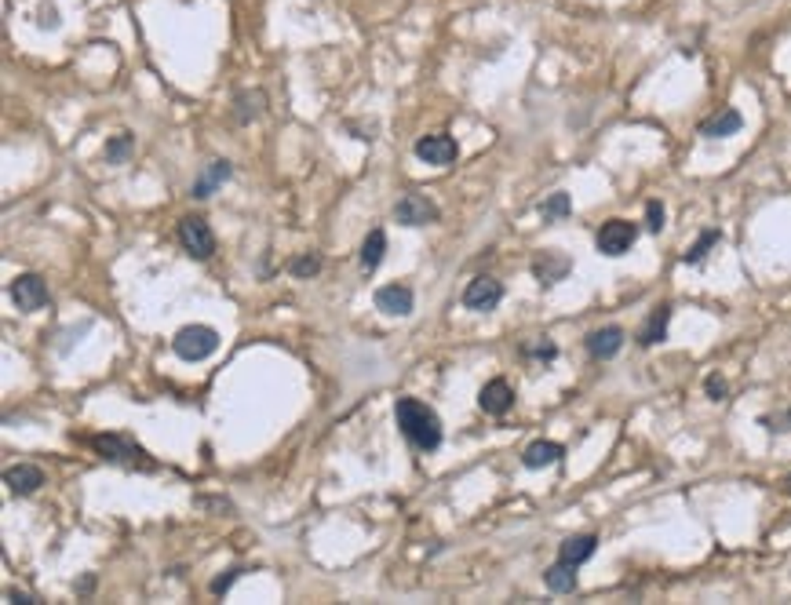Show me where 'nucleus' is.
I'll use <instances>...</instances> for the list:
<instances>
[{
  "label": "nucleus",
  "instance_id": "nucleus-27",
  "mask_svg": "<svg viewBox=\"0 0 791 605\" xmlns=\"http://www.w3.org/2000/svg\"><path fill=\"white\" fill-rule=\"evenodd\" d=\"M288 270H292V274H296V278H314V274H318V270H321V259L307 252V256H299V259H292V266H288Z\"/></svg>",
  "mask_w": 791,
  "mask_h": 605
},
{
  "label": "nucleus",
  "instance_id": "nucleus-28",
  "mask_svg": "<svg viewBox=\"0 0 791 605\" xmlns=\"http://www.w3.org/2000/svg\"><path fill=\"white\" fill-rule=\"evenodd\" d=\"M646 226H649L653 234L664 230V204H660V201H649V204H646Z\"/></svg>",
  "mask_w": 791,
  "mask_h": 605
},
{
  "label": "nucleus",
  "instance_id": "nucleus-21",
  "mask_svg": "<svg viewBox=\"0 0 791 605\" xmlns=\"http://www.w3.org/2000/svg\"><path fill=\"white\" fill-rule=\"evenodd\" d=\"M383 252H387V234L372 230L369 237H365V245H361V270H365V274H372V270L383 263Z\"/></svg>",
  "mask_w": 791,
  "mask_h": 605
},
{
  "label": "nucleus",
  "instance_id": "nucleus-22",
  "mask_svg": "<svg viewBox=\"0 0 791 605\" xmlns=\"http://www.w3.org/2000/svg\"><path fill=\"white\" fill-rule=\"evenodd\" d=\"M263 110H266V96L263 92H241L237 96V120H241V125L263 117Z\"/></svg>",
  "mask_w": 791,
  "mask_h": 605
},
{
  "label": "nucleus",
  "instance_id": "nucleus-7",
  "mask_svg": "<svg viewBox=\"0 0 791 605\" xmlns=\"http://www.w3.org/2000/svg\"><path fill=\"white\" fill-rule=\"evenodd\" d=\"M12 299H15V307L19 310H26V314H37L44 302H48V285L37 278V274H19L15 281H12Z\"/></svg>",
  "mask_w": 791,
  "mask_h": 605
},
{
  "label": "nucleus",
  "instance_id": "nucleus-10",
  "mask_svg": "<svg viewBox=\"0 0 791 605\" xmlns=\"http://www.w3.org/2000/svg\"><path fill=\"white\" fill-rule=\"evenodd\" d=\"M478 405H481L485 416H507L514 409V387L507 379H489L481 387Z\"/></svg>",
  "mask_w": 791,
  "mask_h": 605
},
{
  "label": "nucleus",
  "instance_id": "nucleus-30",
  "mask_svg": "<svg viewBox=\"0 0 791 605\" xmlns=\"http://www.w3.org/2000/svg\"><path fill=\"white\" fill-rule=\"evenodd\" d=\"M237 577H241V569H230L227 577H216V580H211V594H227V591L234 587V580H237Z\"/></svg>",
  "mask_w": 791,
  "mask_h": 605
},
{
  "label": "nucleus",
  "instance_id": "nucleus-17",
  "mask_svg": "<svg viewBox=\"0 0 791 605\" xmlns=\"http://www.w3.org/2000/svg\"><path fill=\"white\" fill-rule=\"evenodd\" d=\"M667 321H672V307H667V302H660V307H653V314L646 318V325L638 328V343H642V347H657L667 336Z\"/></svg>",
  "mask_w": 791,
  "mask_h": 605
},
{
  "label": "nucleus",
  "instance_id": "nucleus-6",
  "mask_svg": "<svg viewBox=\"0 0 791 605\" xmlns=\"http://www.w3.org/2000/svg\"><path fill=\"white\" fill-rule=\"evenodd\" d=\"M438 204L423 194H405L398 204H394V219L402 226H427V223H438Z\"/></svg>",
  "mask_w": 791,
  "mask_h": 605
},
{
  "label": "nucleus",
  "instance_id": "nucleus-16",
  "mask_svg": "<svg viewBox=\"0 0 791 605\" xmlns=\"http://www.w3.org/2000/svg\"><path fill=\"white\" fill-rule=\"evenodd\" d=\"M569 256H562V252H543L536 263H533V274H536V281L540 285H555V281H562L565 274H569Z\"/></svg>",
  "mask_w": 791,
  "mask_h": 605
},
{
  "label": "nucleus",
  "instance_id": "nucleus-23",
  "mask_svg": "<svg viewBox=\"0 0 791 605\" xmlns=\"http://www.w3.org/2000/svg\"><path fill=\"white\" fill-rule=\"evenodd\" d=\"M718 241H722V234H718V230H704L701 237H696V245H693V249H689V252L682 256V263H689V266H696V263H704L708 249H711V245H718Z\"/></svg>",
  "mask_w": 791,
  "mask_h": 605
},
{
  "label": "nucleus",
  "instance_id": "nucleus-14",
  "mask_svg": "<svg viewBox=\"0 0 791 605\" xmlns=\"http://www.w3.org/2000/svg\"><path fill=\"white\" fill-rule=\"evenodd\" d=\"M744 128V117L733 110V106H726V110H718L715 117H708L704 125H701V135L704 139H726V135H737Z\"/></svg>",
  "mask_w": 791,
  "mask_h": 605
},
{
  "label": "nucleus",
  "instance_id": "nucleus-8",
  "mask_svg": "<svg viewBox=\"0 0 791 605\" xmlns=\"http://www.w3.org/2000/svg\"><path fill=\"white\" fill-rule=\"evenodd\" d=\"M500 299H503V285H500L496 278H474V281L464 288V307H467V310H478V314L496 310V307H500Z\"/></svg>",
  "mask_w": 791,
  "mask_h": 605
},
{
  "label": "nucleus",
  "instance_id": "nucleus-3",
  "mask_svg": "<svg viewBox=\"0 0 791 605\" xmlns=\"http://www.w3.org/2000/svg\"><path fill=\"white\" fill-rule=\"evenodd\" d=\"M216 347H219V332L208 325H187V328H179L172 340V350L182 361H204L216 354Z\"/></svg>",
  "mask_w": 791,
  "mask_h": 605
},
{
  "label": "nucleus",
  "instance_id": "nucleus-18",
  "mask_svg": "<svg viewBox=\"0 0 791 605\" xmlns=\"http://www.w3.org/2000/svg\"><path fill=\"white\" fill-rule=\"evenodd\" d=\"M598 548V536L584 532V536H569L562 548H558V562H569V565H584Z\"/></svg>",
  "mask_w": 791,
  "mask_h": 605
},
{
  "label": "nucleus",
  "instance_id": "nucleus-9",
  "mask_svg": "<svg viewBox=\"0 0 791 605\" xmlns=\"http://www.w3.org/2000/svg\"><path fill=\"white\" fill-rule=\"evenodd\" d=\"M456 154H460V146H456L452 135H423V139L416 142V157H419V161H427V165H434V168L452 165Z\"/></svg>",
  "mask_w": 791,
  "mask_h": 605
},
{
  "label": "nucleus",
  "instance_id": "nucleus-33",
  "mask_svg": "<svg viewBox=\"0 0 791 605\" xmlns=\"http://www.w3.org/2000/svg\"><path fill=\"white\" fill-rule=\"evenodd\" d=\"M4 598H8L12 605H15V601H19V605H34V598H26V594H15V591H8Z\"/></svg>",
  "mask_w": 791,
  "mask_h": 605
},
{
  "label": "nucleus",
  "instance_id": "nucleus-4",
  "mask_svg": "<svg viewBox=\"0 0 791 605\" xmlns=\"http://www.w3.org/2000/svg\"><path fill=\"white\" fill-rule=\"evenodd\" d=\"M179 245L187 249L190 259H208L216 252V234H211L208 219L187 216V219H179Z\"/></svg>",
  "mask_w": 791,
  "mask_h": 605
},
{
  "label": "nucleus",
  "instance_id": "nucleus-26",
  "mask_svg": "<svg viewBox=\"0 0 791 605\" xmlns=\"http://www.w3.org/2000/svg\"><path fill=\"white\" fill-rule=\"evenodd\" d=\"M522 354H526V357H540V361H555V357H558V347H555L551 340H536V343H526Z\"/></svg>",
  "mask_w": 791,
  "mask_h": 605
},
{
  "label": "nucleus",
  "instance_id": "nucleus-34",
  "mask_svg": "<svg viewBox=\"0 0 791 605\" xmlns=\"http://www.w3.org/2000/svg\"><path fill=\"white\" fill-rule=\"evenodd\" d=\"M784 489H787V493H791V474H787V481H784Z\"/></svg>",
  "mask_w": 791,
  "mask_h": 605
},
{
  "label": "nucleus",
  "instance_id": "nucleus-29",
  "mask_svg": "<svg viewBox=\"0 0 791 605\" xmlns=\"http://www.w3.org/2000/svg\"><path fill=\"white\" fill-rule=\"evenodd\" d=\"M763 427L773 431V434L777 431H791V409L787 412H777V416H763Z\"/></svg>",
  "mask_w": 791,
  "mask_h": 605
},
{
  "label": "nucleus",
  "instance_id": "nucleus-11",
  "mask_svg": "<svg viewBox=\"0 0 791 605\" xmlns=\"http://www.w3.org/2000/svg\"><path fill=\"white\" fill-rule=\"evenodd\" d=\"M376 310H383L387 318H409L412 314V288L409 285L376 288Z\"/></svg>",
  "mask_w": 791,
  "mask_h": 605
},
{
  "label": "nucleus",
  "instance_id": "nucleus-32",
  "mask_svg": "<svg viewBox=\"0 0 791 605\" xmlns=\"http://www.w3.org/2000/svg\"><path fill=\"white\" fill-rule=\"evenodd\" d=\"M41 26H48V29H55L58 26V15H55V8L51 4H41V19H37Z\"/></svg>",
  "mask_w": 791,
  "mask_h": 605
},
{
  "label": "nucleus",
  "instance_id": "nucleus-24",
  "mask_svg": "<svg viewBox=\"0 0 791 605\" xmlns=\"http://www.w3.org/2000/svg\"><path fill=\"white\" fill-rule=\"evenodd\" d=\"M132 146H135V135H128V132L113 135V139L106 142V161H110V165H120V161H128Z\"/></svg>",
  "mask_w": 791,
  "mask_h": 605
},
{
  "label": "nucleus",
  "instance_id": "nucleus-15",
  "mask_svg": "<svg viewBox=\"0 0 791 605\" xmlns=\"http://www.w3.org/2000/svg\"><path fill=\"white\" fill-rule=\"evenodd\" d=\"M227 179H230V161H211V165H208V172H201V175L194 179L190 197H194V201L211 197V194H216V187H223Z\"/></svg>",
  "mask_w": 791,
  "mask_h": 605
},
{
  "label": "nucleus",
  "instance_id": "nucleus-12",
  "mask_svg": "<svg viewBox=\"0 0 791 605\" xmlns=\"http://www.w3.org/2000/svg\"><path fill=\"white\" fill-rule=\"evenodd\" d=\"M620 347H624V328H617V325L598 328V332H591V336H587V354L595 361H610L613 354H620Z\"/></svg>",
  "mask_w": 791,
  "mask_h": 605
},
{
  "label": "nucleus",
  "instance_id": "nucleus-1",
  "mask_svg": "<svg viewBox=\"0 0 791 605\" xmlns=\"http://www.w3.org/2000/svg\"><path fill=\"white\" fill-rule=\"evenodd\" d=\"M394 419H398L402 434L409 438L412 448L419 452H434L442 445V419L431 405H423L419 398H398L394 405Z\"/></svg>",
  "mask_w": 791,
  "mask_h": 605
},
{
  "label": "nucleus",
  "instance_id": "nucleus-31",
  "mask_svg": "<svg viewBox=\"0 0 791 605\" xmlns=\"http://www.w3.org/2000/svg\"><path fill=\"white\" fill-rule=\"evenodd\" d=\"M704 387H708V398H711V402H722V398H726V390H729L722 376H708V383H704Z\"/></svg>",
  "mask_w": 791,
  "mask_h": 605
},
{
  "label": "nucleus",
  "instance_id": "nucleus-20",
  "mask_svg": "<svg viewBox=\"0 0 791 605\" xmlns=\"http://www.w3.org/2000/svg\"><path fill=\"white\" fill-rule=\"evenodd\" d=\"M543 584L551 587L555 594H572L576 591V565H569V562L551 565V569L543 572Z\"/></svg>",
  "mask_w": 791,
  "mask_h": 605
},
{
  "label": "nucleus",
  "instance_id": "nucleus-2",
  "mask_svg": "<svg viewBox=\"0 0 791 605\" xmlns=\"http://www.w3.org/2000/svg\"><path fill=\"white\" fill-rule=\"evenodd\" d=\"M91 448H96L99 456L110 460V463H125L132 471H157V463L150 460V452L142 445H135L132 438H125V434H96V438H91Z\"/></svg>",
  "mask_w": 791,
  "mask_h": 605
},
{
  "label": "nucleus",
  "instance_id": "nucleus-13",
  "mask_svg": "<svg viewBox=\"0 0 791 605\" xmlns=\"http://www.w3.org/2000/svg\"><path fill=\"white\" fill-rule=\"evenodd\" d=\"M4 481H8V489H12V493L29 496V493H37V489L44 486V471L34 467V463H19V467H8V471H4Z\"/></svg>",
  "mask_w": 791,
  "mask_h": 605
},
{
  "label": "nucleus",
  "instance_id": "nucleus-19",
  "mask_svg": "<svg viewBox=\"0 0 791 605\" xmlns=\"http://www.w3.org/2000/svg\"><path fill=\"white\" fill-rule=\"evenodd\" d=\"M562 456H565V448H562L558 441H533V445L526 448L522 463H526L529 471H540V467H551V463H558Z\"/></svg>",
  "mask_w": 791,
  "mask_h": 605
},
{
  "label": "nucleus",
  "instance_id": "nucleus-25",
  "mask_svg": "<svg viewBox=\"0 0 791 605\" xmlns=\"http://www.w3.org/2000/svg\"><path fill=\"white\" fill-rule=\"evenodd\" d=\"M569 208H572V204H569V194H551V197L543 201V208H540V211H543V219L551 223V219L569 216Z\"/></svg>",
  "mask_w": 791,
  "mask_h": 605
},
{
  "label": "nucleus",
  "instance_id": "nucleus-5",
  "mask_svg": "<svg viewBox=\"0 0 791 605\" xmlns=\"http://www.w3.org/2000/svg\"><path fill=\"white\" fill-rule=\"evenodd\" d=\"M634 237H638V226L634 223H627V219H610V223H602V230H598V237H595V245H598V252L602 256H624L631 245H634Z\"/></svg>",
  "mask_w": 791,
  "mask_h": 605
}]
</instances>
